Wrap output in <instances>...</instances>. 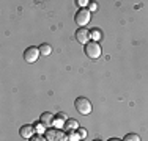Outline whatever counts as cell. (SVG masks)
<instances>
[{
  "label": "cell",
  "mask_w": 148,
  "mask_h": 141,
  "mask_svg": "<svg viewBox=\"0 0 148 141\" xmlns=\"http://www.w3.org/2000/svg\"><path fill=\"white\" fill-rule=\"evenodd\" d=\"M68 115L66 113H58V115H55V118H54V127L55 129H63V125H65V122L68 121Z\"/></svg>",
  "instance_id": "obj_7"
},
{
  "label": "cell",
  "mask_w": 148,
  "mask_h": 141,
  "mask_svg": "<svg viewBox=\"0 0 148 141\" xmlns=\"http://www.w3.org/2000/svg\"><path fill=\"white\" fill-rule=\"evenodd\" d=\"M30 141H47V138L43 136V135H35V136H32V138H30Z\"/></svg>",
  "instance_id": "obj_16"
},
{
  "label": "cell",
  "mask_w": 148,
  "mask_h": 141,
  "mask_svg": "<svg viewBox=\"0 0 148 141\" xmlns=\"http://www.w3.org/2000/svg\"><path fill=\"white\" fill-rule=\"evenodd\" d=\"M90 11H95V9H98V5H96V3H95V2H90Z\"/></svg>",
  "instance_id": "obj_19"
},
{
  "label": "cell",
  "mask_w": 148,
  "mask_h": 141,
  "mask_svg": "<svg viewBox=\"0 0 148 141\" xmlns=\"http://www.w3.org/2000/svg\"><path fill=\"white\" fill-rule=\"evenodd\" d=\"M54 118H55L54 115H51L49 111H46V113H43V115H41L40 122H43V124L47 127V129H51V127H54Z\"/></svg>",
  "instance_id": "obj_9"
},
{
  "label": "cell",
  "mask_w": 148,
  "mask_h": 141,
  "mask_svg": "<svg viewBox=\"0 0 148 141\" xmlns=\"http://www.w3.org/2000/svg\"><path fill=\"white\" fill-rule=\"evenodd\" d=\"M41 52H40V47H35V45H32V47H27L25 52H24V60H25L27 63H35L38 58H40Z\"/></svg>",
  "instance_id": "obj_5"
},
{
  "label": "cell",
  "mask_w": 148,
  "mask_h": 141,
  "mask_svg": "<svg viewBox=\"0 0 148 141\" xmlns=\"http://www.w3.org/2000/svg\"><path fill=\"white\" fill-rule=\"evenodd\" d=\"M74 107H76V110L80 113V115H90L91 110H93V107H91V102L88 100L87 97H77L76 102H74Z\"/></svg>",
  "instance_id": "obj_1"
},
{
  "label": "cell",
  "mask_w": 148,
  "mask_h": 141,
  "mask_svg": "<svg viewBox=\"0 0 148 141\" xmlns=\"http://www.w3.org/2000/svg\"><path fill=\"white\" fill-rule=\"evenodd\" d=\"M93 141H101V140H93Z\"/></svg>",
  "instance_id": "obj_21"
},
{
  "label": "cell",
  "mask_w": 148,
  "mask_h": 141,
  "mask_svg": "<svg viewBox=\"0 0 148 141\" xmlns=\"http://www.w3.org/2000/svg\"><path fill=\"white\" fill-rule=\"evenodd\" d=\"M123 141H140V136L136 133H128V135H125Z\"/></svg>",
  "instance_id": "obj_14"
},
{
  "label": "cell",
  "mask_w": 148,
  "mask_h": 141,
  "mask_svg": "<svg viewBox=\"0 0 148 141\" xmlns=\"http://www.w3.org/2000/svg\"><path fill=\"white\" fill-rule=\"evenodd\" d=\"M77 140H80V138H79V135H77V132L68 133V141H77Z\"/></svg>",
  "instance_id": "obj_15"
},
{
  "label": "cell",
  "mask_w": 148,
  "mask_h": 141,
  "mask_svg": "<svg viewBox=\"0 0 148 141\" xmlns=\"http://www.w3.org/2000/svg\"><path fill=\"white\" fill-rule=\"evenodd\" d=\"M90 38L93 41H99L101 38H103V33H101V30H98V28H93V30L90 31Z\"/></svg>",
  "instance_id": "obj_12"
},
{
  "label": "cell",
  "mask_w": 148,
  "mask_h": 141,
  "mask_svg": "<svg viewBox=\"0 0 148 141\" xmlns=\"http://www.w3.org/2000/svg\"><path fill=\"white\" fill-rule=\"evenodd\" d=\"M77 135H79L80 140L85 138V136H87V130H85V129H80V127H79V129H77Z\"/></svg>",
  "instance_id": "obj_17"
},
{
  "label": "cell",
  "mask_w": 148,
  "mask_h": 141,
  "mask_svg": "<svg viewBox=\"0 0 148 141\" xmlns=\"http://www.w3.org/2000/svg\"><path fill=\"white\" fill-rule=\"evenodd\" d=\"M90 19H91V14H90V9H87V8H80L79 11L76 13V17H74L76 24H77L80 28L85 27L87 24L90 22Z\"/></svg>",
  "instance_id": "obj_4"
},
{
  "label": "cell",
  "mask_w": 148,
  "mask_h": 141,
  "mask_svg": "<svg viewBox=\"0 0 148 141\" xmlns=\"http://www.w3.org/2000/svg\"><path fill=\"white\" fill-rule=\"evenodd\" d=\"M77 129H79V122H77L76 119H68V121L65 122V125H63V130L68 132V133L77 132Z\"/></svg>",
  "instance_id": "obj_10"
},
{
  "label": "cell",
  "mask_w": 148,
  "mask_h": 141,
  "mask_svg": "<svg viewBox=\"0 0 148 141\" xmlns=\"http://www.w3.org/2000/svg\"><path fill=\"white\" fill-rule=\"evenodd\" d=\"M44 135L47 141H68V133L63 129H47Z\"/></svg>",
  "instance_id": "obj_2"
},
{
  "label": "cell",
  "mask_w": 148,
  "mask_h": 141,
  "mask_svg": "<svg viewBox=\"0 0 148 141\" xmlns=\"http://www.w3.org/2000/svg\"><path fill=\"white\" fill-rule=\"evenodd\" d=\"M74 38H76L77 42H80V44L85 45V44H88V42H90V31L87 30V28H77Z\"/></svg>",
  "instance_id": "obj_6"
},
{
  "label": "cell",
  "mask_w": 148,
  "mask_h": 141,
  "mask_svg": "<svg viewBox=\"0 0 148 141\" xmlns=\"http://www.w3.org/2000/svg\"><path fill=\"white\" fill-rule=\"evenodd\" d=\"M35 132H36V135H43V133L47 132V127H46L43 122H35Z\"/></svg>",
  "instance_id": "obj_11"
},
{
  "label": "cell",
  "mask_w": 148,
  "mask_h": 141,
  "mask_svg": "<svg viewBox=\"0 0 148 141\" xmlns=\"http://www.w3.org/2000/svg\"><path fill=\"white\" fill-rule=\"evenodd\" d=\"M40 52H41V55L47 56V55L52 54V47H51L49 44H41V45H40Z\"/></svg>",
  "instance_id": "obj_13"
},
{
  "label": "cell",
  "mask_w": 148,
  "mask_h": 141,
  "mask_svg": "<svg viewBox=\"0 0 148 141\" xmlns=\"http://www.w3.org/2000/svg\"><path fill=\"white\" fill-rule=\"evenodd\" d=\"M35 127L33 125H22L21 127V130H19V135L22 136V138H27V140H30L32 136H35Z\"/></svg>",
  "instance_id": "obj_8"
},
{
  "label": "cell",
  "mask_w": 148,
  "mask_h": 141,
  "mask_svg": "<svg viewBox=\"0 0 148 141\" xmlns=\"http://www.w3.org/2000/svg\"><path fill=\"white\" fill-rule=\"evenodd\" d=\"M103 54V50H101V45L99 42L96 41H90L88 44H85V55L88 56L91 60H98Z\"/></svg>",
  "instance_id": "obj_3"
},
{
  "label": "cell",
  "mask_w": 148,
  "mask_h": 141,
  "mask_svg": "<svg viewBox=\"0 0 148 141\" xmlns=\"http://www.w3.org/2000/svg\"><path fill=\"white\" fill-rule=\"evenodd\" d=\"M77 5H79L80 8H87V6L90 5V2L88 0H77Z\"/></svg>",
  "instance_id": "obj_18"
},
{
  "label": "cell",
  "mask_w": 148,
  "mask_h": 141,
  "mask_svg": "<svg viewBox=\"0 0 148 141\" xmlns=\"http://www.w3.org/2000/svg\"><path fill=\"white\" fill-rule=\"evenodd\" d=\"M109 141H123V140H118V138H110Z\"/></svg>",
  "instance_id": "obj_20"
}]
</instances>
